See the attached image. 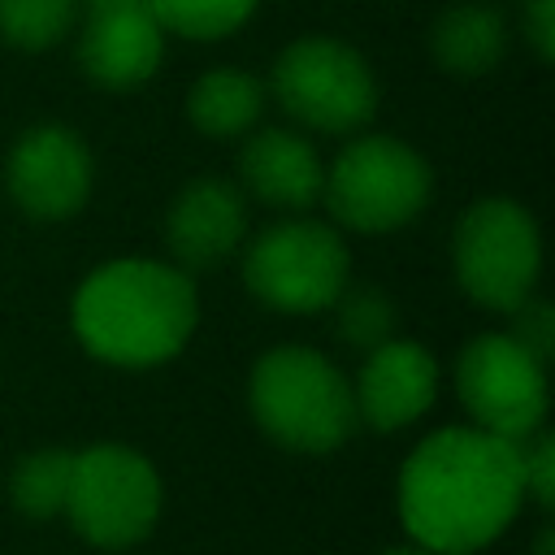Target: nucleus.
<instances>
[{
  "instance_id": "1",
  "label": "nucleus",
  "mask_w": 555,
  "mask_h": 555,
  "mask_svg": "<svg viewBox=\"0 0 555 555\" xmlns=\"http://www.w3.org/2000/svg\"><path fill=\"white\" fill-rule=\"evenodd\" d=\"M520 494V442L477 425L429 434L399 473L403 529L434 555H468L499 538L512 525Z\"/></svg>"
},
{
  "instance_id": "2",
  "label": "nucleus",
  "mask_w": 555,
  "mask_h": 555,
  "mask_svg": "<svg viewBox=\"0 0 555 555\" xmlns=\"http://www.w3.org/2000/svg\"><path fill=\"white\" fill-rule=\"evenodd\" d=\"M195 286L160 260H113L74 295L78 343L121 369H147L182 351L195 330Z\"/></svg>"
},
{
  "instance_id": "3",
  "label": "nucleus",
  "mask_w": 555,
  "mask_h": 555,
  "mask_svg": "<svg viewBox=\"0 0 555 555\" xmlns=\"http://www.w3.org/2000/svg\"><path fill=\"white\" fill-rule=\"evenodd\" d=\"M251 412L291 451H334L356 429L347 377L312 347H273L251 369Z\"/></svg>"
},
{
  "instance_id": "4",
  "label": "nucleus",
  "mask_w": 555,
  "mask_h": 555,
  "mask_svg": "<svg viewBox=\"0 0 555 555\" xmlns=\"http://www.w3.org/2000/svg\"><path fill=\"white\" fill-rule=\"evenodd\" d=\"M321 195L338 225L360 234H386L412 221L429 199V165L416 147L369 134L343 147L321 182Z\"/></svg>"
},
{
  "instance_id": "5",
  "label": "nucleus",
  "mask_w": 555,
  "mask_h": 555,
  "mask_svg": "<svg viewBox=\"0 0 555 555\" xmlns=\"http://www.w3.org/2000/svg\"><path fill=\"white\" fill-rule=\"evenodd\" d=\"M451 260L473 304L512 312L533 295V282L542 269L538 225L512 199H477L455 225Z\"/></svg>"
},
{
  "instance_id": "6",
  "label": "nucleus",
  "mask_w": 555,
  "mask_h": 555,
  "mask_svg": "<svg viewBox=\"0 0 555 555\" xmlns=\"http://www.w3.org/2000/svg\"><path fill=\"white\" fill-rule=\"evenodd\" d=\"M65 512L91 546H134L152 533L160 516V477L130 447H87L74 455Z\"/></svg>"
},
{
  "instance_id": "7",
  "label": "nucleus",
  "mask_w": 555,
  "mask_h": 555,
  "mask_svg": "<svg viewBox=\"0 0 555 555\" xmlns=\"http://www.w3.org/2000/svg\"><path fill=\"white\" fill-rule=\"evenodd\" d=\"M347 243L321 221H278L256 234L243 260L247 291L278 312L330 308L347 286Z\"/></svg>"
},
{
  "instance_id": "8",
  "label": "nucleus",
  "mask_w": 555,
  "mask_h": 555,
  "mask_svg": "<svg viewBox=\"0 0 555 555\" xmlns=\"http://www.w3.org/2000/svg\"><path fill=\"white\" fill-rule=\"evenodd\" d=\"M278 104L325 134L360 130L377 108V82L369 61L338 39H299L273 65Z\"/></svg>"
},
{
  "instance_id": "9",
  "label": "nucleus",
  "mask_w": 555,
  "mask_h": 555,
  "mask_svg": "<svg viewBox=\"0 0 555 555\" xmlns=\"http://www.w3.org/2000/svg\"><path fill=\"white\" fill-rule=\"evenodd\" d=\"M455 390L477 429L525 442L546 416V373L512 334H481L460 351Z\"/></svg>"
},
{
  "instance_id": "10",
  "label": "nucleus",
  "mask_w": 555,
  "mask_h": 555,
  "mask_svg": "<svg viewBox=\"0 0 555 555\" xmlns=\"http://www.w3.org/2000/svg\"><path fill=\"white\" fill-rule=\"evenodd\" d=\"M91 191V156L65 126H35L9 156V195L35 221H61Z\"/></svg>"
},
{
  "instance_id": "11",
  "label": "nucleus",
  "mask_w": 555,
  "mask_h": 555,
  "mask_svg": "<svg viewBox=\"0 0 555 555\" xmlns=\"http://www.w3.org/2000/svg\"><path fill=\"white\" fill-rule=\"evenodd\" d=\"M160 48H165V30L147 13V4L139 0V4L87 13L78 61H82L91 82H100L108 91H130L156 74Z\"/></svg>"
},
{
  "instance_id": "12",
  "label": "nucleus",
  "mask_w": 555,
  "mask_h": 555,
  "mask_svg": "<svg viewBox=\"0 0 555 555\" xmlns=\"http://www.w3.org/2000/svg\"><path fill=\"white\" fill-rule=\"evenodd\" d=\"M434 395H438L434 356L403 338H386L382 347H373L360 369V382L351 390L356 416H364L382 434L416 421L434 403Z\"/></svg>"
},
{
  "instance_id": "13",
  "label": "nucleus",
  "mask_w": 555,
  "mask_h": 555,
  "mask_svg": "<svg viewBox=\"0 0 555 555\" xmlns=\"http://www.w3.org/2000/svg\"><path fill=\"white\" fill-rule=\"evenodd\" d=\"M243 230H247V204L243 191L225 178H199L182 186V195L165 217V243L173 260H182L186 269L221 264L243 243Z\"/></svg>"
},
{
  "instance_id": "14",
  "label": "nucleus",
  "mask_w": 555,
  "mask_h": 555,
  "mask_svg": "<svg viewBox=\"0 0 555 555\" xmlns=\"http://www.w3.org/2000/svg\"><path fill=\"white\" fill-rule=\"evenodd\" d=\"M238 178L243 186L278 208H308L321 195L325 169L312 152L308 139H299L295 130H260L243 143L238 156Z\"/></svg>"
},
{
  "instance_id": "15",
  "label": "nucleus",
  "mask_w": 555,
  "mask_h": 555,
  "mask_svg": "<svg viewBox=\"0 0 555 555\" xmlns=\"http://www.w3.org/2000/svg\"><path fill=\"white\" fill-rule=\"evenodd\" d=\"M429 48H434V61L451 74H464V78L486 74L507 52V26L490 4H455L438 13Z\"/></svg>"
},
{
  "instance_id": "16",
  "label": "nucleus",
  "mask_w": 555,
  "mask_h": 555,
  "mask_svg": "<svg viewBox=\"0 0 555 555\" xmlns=\"http://www.w3.org/2000/svg\"><path fill=\"white\" fill-rule=\"evenodd\" d=\"M260 108H264V87L243 69H212L186 95V113H191L195 130H204L212 139L251 130Z\"/></svg>"
},
{
  "instance_id": "17",
  "label": "nucleus",
  "mask_w": 555,
  "mask_h": 555,
  "mask_svg": "<svg viewBox=\"0 0 555 555\" xmlns=\"http://www.w3.org/2000/svg\"><path fill=\"white\" fill-rule=\"evenodd\" d=\"M69 477H74V451H35L26 460H17L9 494L13 507L22 516L48 520L56 512H65V494H69Z\"/></svg>"
},
{
  "instance_id": "18",
  "label": "nucleus",
  "mask_w": 555,
  "mask_h": 555,
  "mask_svg": "<svg viewBox=\"0 0 555 555\" xmlns=\"http://www.w3.org/2000/svg\"><path fill=\"white\" fill-rule=\"evenodd\" d=\"M160 30H178L186 39H221L238 30L256 0H143Z\"/></svg>"
},
{
  "instance_id": "19",
  "label": "nucleus",
  "mask_w": 555,
  "mask_h": 555,
  "mask_svg": "<svg viewBox=\"0 0 555 555\" xmlns=\"http://www.w3.org/2000/svg\"><path fill=\"white\" fill-rule=\"evenodd\" d=\"M74 9L78 0H0V35L13 48L43 52L69 30Z\"/></svg>"
},
{
  "instance_id": "20",
  "label": "nucleus",
  "mask_w": 555,
  "mask_h": 555,
  "mask_svg": "<svg viewBox=\"0 0 555 555\" xmlns=\"http://www.w3.org/2000/svg\"><path fill=\"white\" fill-rule=\"evenodd\" d=\"M330 308H338L334 330H338V338H343L347 347L373 351V347H382V343L390 338V330H395V304H390L382 291H373V286H360V291H347V286H343V295H338Z\"/></svg>"
},
{
  "instance_id": "21",
  "label": "nucleus",
  "mask_w": 555,
  "mask_h": 555,
  "mask_svg": "<svg viewBox=\"0 0 555 555\" xmlns=\"http://www.w3.org/2000/svg\"><path fill=\"white\" fill-rule=\"evenodd\" d=\"M516 312V325H512V338L538 360V364H546L551 360V351H555V312H551V304L546 299H525V304H516L512 308Z\"/></svg>"
},
{
  "instance_id": "22",
  "label": "nucleus",
  "mask_w": 555,
  "mask_h": 555,
  "mask_svg": "<svg viewBox=\"0 0 555 555\" xmlns=\"http://www.w3.org/2000/svg\"><path fill=\"white\" fill-rule=\"evenodd\" d=\"M533 442L520 447V477L525 494L538 499V507H555V438L551 434H529Z\"/></svg>"
},
{
  "instance_id": "23",
  "label": "nucleus",
  "mask_w": 555,
  "mask_h": 555,
  "mask_svg": "<svg viewBox=\"0 0 555 555\" xmlns=\"http://www.w3.org/2000/svg\"><path fill=\"white\" fill-rule=\"evenodd\" d=\"M525 35H529L538 61H551V52H555V0H525Z\"/></svg>"
},
{
  "instance_id": "24",
  "label": "nucleus",
  "mask_w": 555,
  "mask_h": 555,
  "mask_svg": "<svg viewBox=\"0 0 555 555\" xmlns=\"http://www.w3.org/2000/svg\"><path fill=\"white\" fill-rule=\"evenodd\" d=\"M87 4V13H95V9H117V4H139V0H82Z\"/></svg>"
},
{
  "instance_id": "25",
  "label": "nucleus",
  "mask_w": 555,
  "mask_h": 555,
  "mask_svg": "<svg viewBox=\"0 0 555 555\" xmlns=\"http://www.w3.org/2000/svg\"><path fill=\"white\" fill-rule=\"evenodd\" d=\"M551 546H555V533L542 529V533H538V555H551Z\"/></svg>"
},
{
  "instance_id": "26",
  "label": "nucleus",
  "mask_w": 555,
  "mask_h": 555,
  "mask_svg": "<svg viewBox=\"0 0 555 555\" xmlns=\"http://www.w3.org/2000/svg\"><path fill=\"white\" fill-rule=\"evenodd\" d=\"M382 555H434V551H425V546H395V551H382Z\"/></svg>"
}]
</instances>
